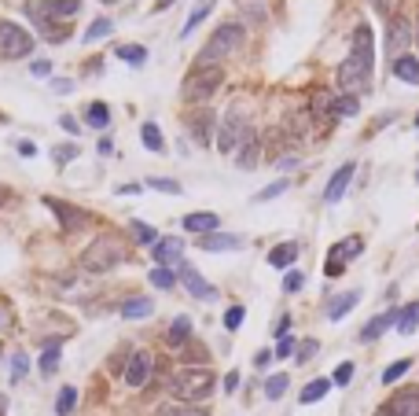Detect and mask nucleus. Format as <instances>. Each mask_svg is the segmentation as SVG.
Here are the masks:
<instances>
[{"mask_svg": "<svg viewBox=\"0 0 419 416\" xmlns=\"http://www.w3.org/2000/svg\"><path fill=\"white\" fill-rule=\"evenodd\" d=\"M291 354H295V339H291V336H283L280 346H276V358H291Z\"/></svg>", "mask_w": 419, "mask_h": 416, "instance_id": "48", "label": "nucleus"}, {"mask_svg": "<svg viewBox=\"0 0 419 416\" xmlns=\"http://www.w3.org/2000/svg\"><path fill=\"white\" fill-rule=\"evenodd\" d=\"M59 125H63V129H66V133H70V137H78V133H81V129H78V118H74V115H63V118H59Z\"/></svg>", "mask_w": 419, "mask_h": 416, "instance_id": "49", "label": "nucleus"}, {"mask_svg": "<svg viewBox=\"0 0 419 416\" xmlns=\"http://www.w3.org/2000/svg\"><path fill=\"white\" fill-rule=\"evenodd\" d=\"M287 387H291V376H287V372H276V376H269V380H265V398H269V402L283 398V394H287Z\"/></svg>", "mask_w": 419, "mask_h": 416, "instance_id": "28", "label": "nucleus"}, {"mask_svg": "<svg viewBox=\"0 0 419 416\" xmlns=\"http://www.w3.org/2000/svg\"><path fill=\"white\" fill-rule=\"evenodd\" d=\"M415 129H419V115H415Z\"/></svg>", "mask_w": 419, "mask_h": 416, "instance_id": "59", "label": "nucleus"}, {"mask_svg": "<svg viewBox=\"0 0 419 416\" xmlns=\"http://www.w3.org/2000/svg\"><path fill=\"white\" fill-rule=\"evenodd\" d=\"M247 137V125H243V115L239 111H228L225 125H221V137H217V151H225V155H232V151L239 147V140Z\"/></svg>", "mask_w": 419, "mask_h": 416, "instance_id": "8", "label": "nucleus"}, {"mask_svg": "<svg viewBox=\"0 0 419 416\" xmlns=\"http://www.w3.org/2000/svg\"><path fill=\"white\" fill-rule=\"evenodd\" d=\"M225 81V71L221 67H195L191 74H188V81H184V100L188 103H206L213 93H217V85Z\"/></svg>", "mask_w": 419, "mask_h": 416, "instance_id": "4", "label": "nucleus"}, {"mask_svg": "<svg viewBox=\"0 0 419 416\" xmlns=\"http://www.w3.org/2000/svg\"><path fill=\"white\" fill-rule=\"evenodd\" d=\"M115 56L122 63H132V67H144L147 63V48H140V45H122V48H115Z\"/></svg>", "mask_w": 419, "mask_h": 416, "instance_id": "29", "label": "nucleus"}, {"mask_svg": "<svg viewBox=\"0 0 419 416\" xmlns=\"http://www.w3.org/2000/svg\"><path fill=\"white\" fill-rule=\"evenodd\" d=\"M181 284H184V288H188L195 298H217V288H213V284H206L191 266H184V261H181Z\"/></svg>", "mask_w": 419, "mask_h": 416, "instance_id": "15", "label": "nucleus"}, {"mask_svg": "<svg viewBox=\"0 0 419 416\" xmlns=\"http://www.w3.org/2000/svg\"><path fill=\"white\" fill-rule=\"evenodd\" d=\"M151 254H154V261L159 266H181V254H184V239H176V236H166V239H159V244L151 247Z\"/></svg>", "mask_w": 419, "mask_h": 416, "instance_id": "13", "label": "nucleus"}, {"mask_svg": "<svg viewBox=\"0 0 419 416\" xmlns=\"http://www.w3.org/2000/svg\"><path fill=\"white\" fill-rule=\"evenodd\" d=\"M415 181H419V173H415Z\"/></svg>", "mask_w": 419, "mask_h": 416, "instance_id": "61", "label": "nucleus"}, {"mask_svg": "<svg viewBox=\"0 0 419 416\" xmlns=\"http://www.w3.org/2000/svg\"><path fill=\"white\" fill-rule=\"evenodd\" d=\"M239 41H243V26L239 23H225V26H217L213 37H210V45L198 52V67H213V63H221L228 52L239 48Z\"/></svg>", "mask_w": 419, "mask_h": 416, "instance_id": "3", "label": "nucleus"}, {"mask_svg": "<svg viewBox=\"0 0 419 416\" xmlns=\"http://www.w3.org/2000/svg\"><path fill=\"white\" fill-rule=\"evenodd\" d=\"M55 368H59V343L48 346V350H44V358H41V372H44V376H52Z\"/></svg>", "mask_w": 419, "mask_h": 416, "instance_id": "38", "label": "nucleus"}, {"mask_svg": "<svg viewBox=\"0 0 419 416\" xmlns=\"http://www.w3.org/2000/svg\"><path fill=\"white\" fill-rule=\"evenodd\" d=\"M239 170H254L258 166V133L254 129H247V137H243V144H239Z\"/></svg>", "mask_w": 419, "mask_h": 416, "instance_id": "21", "label": "nucleus"}, {"mask_svg": "<svg viewBox=\"0 0 419 416\" xmlns=\"http://www.w3.org/2000/svg\"><path fill=\"white\" fill-rule=\"evenodd\" d=\"M198 247H203V251H213V254H221V251H239V247H243V236L210 232V236H198Z\"/></svg>", "mask_w": 419, "mask_h": 416, "instance_id": "14", "label": "nucleus"}, {"mask_svg": "<svg viewBox=\"0 0 419 416\" xmlns=\"http://www.w3.org/2000/svg\"><path fill=\"white\" fill-rule=\"evenodd\" d=\"M188 336H191V317H176V321L169 324V332H166V343H169V346H184Z\"/></svg>", "mask_w": 419, "mask_h": 416, "instance_id": "26", "label": "nucleus"}, {"mask_svg": "<svg viewBox=\"0 0 419 416\" xmlns=\"http://www.w3.org/2000/svg\"><path fill=\"white\" fill-rule=\"evenodd\" d=\"M8 199V188H0V203H4Z\"/></svg>", "mask_w": 419, "mask_h": 416, "instance_id": "58", "label": "nucleus"}, {"mask_svg": "<svg viewBox=\"0 0 419 416\" xmlns=\"http://www.w3.org/2000/svg\"><path fill=\"white\" fill-rule=\"evenodd\" d=\"M353 380V361H342L339 368H335V376H331V383H335V387H346Z\"/></svg>", "mask_w": 419, "mask_h": 416, "instance_id": "44", "label": "nucleus"}, {"mask_svg": "<svg viewBox=\"0 0 419 416\" xmlns=\"http://www.w3.org/2000/svg\"><path fill=\"white\" fill-rule=\"evenodd\" d=\"M415 41H419V37H415Z\"/></svg>", "mask_w": 419, "mask_h": 416, "instance_id": "62", "label": "nucleus"}, {"mask_svg": "<svg viewBox=\"0 0 419 416\" xmlns=\"http://www.w3.org/2000/svg\"><path fill=\"white\" fill-rule=\"evenodd\" d=\"M188 125H191V140H195V144H210V129H213V115H210V111L188 115Z\"/></svg>", "mask_w": 419, "mask_h": 416, "instance_id": "18", "label": "nucleus"}, {"mask_svg": "<svg viewBox=\"0 0 419 416\" xmlns=\"http://www.w3.org/2000/svg\"><path fill=\"white\" fill-rule=\"evenodd\" d=\"M122 261H125V247L115 236H96L92 244L85 247V254H81V266L88 273H107V269L122 266Z\"/></svg>", "mask_w": 419, "mask_h": 416, "instance_id": "2", "label": "nucleus"}, {"mask_svg": "<svg viewBox=\"0 0 419 416\" xmlns=\"http://www.w3.org/2000/svg\"><path fill=\"white\" fill-rule=\"evenodd\" d=\"M52 89H55V93H70V81L59 78V81H52Z\"/></svg>", "mask_w": 419, "mask_h": 416, "instance_id": "56", "label": "nucleus"}, {"mask_svg": "<svg viewBox=\"0 0 419 416\" xmlns=\"http://www.w3.org/2000/svg\"><path fill=\"white\" fill-rule=\"evenodd\" d=\"M357 254H364V239H361V236H346V239H339V244L327 251L324 273H327V276H342V269H346Z\"/></svg>", "mask_w": 419, "mask_h": 416, "instance_id": "6", "label": "nucleus"}, {"mask_svg": "<svg viewBox=\"0 0 419 416\" xmlns=\"http://www.w3.org/2000/svg\"><path fill=\"white\" fill-rule=\"evenodd\" d=\"M169 4H173V0H154V11H166Z\"/></svg>", "mask_w": 419, "mask_h": 416, "instance_id": "57", "label": "nucleus"}, {"mask_svg": "<svg viewBox=\"0 0 419 416\" xmlns=\"http://www.w3.org/2000/svg\"><path fill=\"white\" fill-rule=\"evenodd\" d=\"M88 125H92V129H107V122H110V111H107V103H92V107H88Z\"/></svg>", "mask_w": 419, "mask_h": 416, "instance_id": "34", "label": "nucleus"}, {"mask_svg": "<svg viewBox=\"0 0 419 416\" xmlns=\"http://www.w3.org/2000/svg\"><path fill=\"white\" fill-rule=\"evenodd\" d=\"M397 324V310H386V313H379V317H371L364 328H361V343H375V339H379L383 332H386V328H393Z\"/></svg>", "mask_w": 419, "mask_h": 416, "instance_id": "16", "label": "nucleus"}, {"mask_svg": "<svg viewBox=\"0 0 419 416\" xmlns=\"http://www.w3.org/2000/svg\"><path fill=\"white\" fill-rule=\"evenodd\" d=\"M287 328H291V317H280V324H276V336H280V339L287 336Z\"/></svg>", "mask_w": 419, "mask_h": 416, "instance_id": "55", "label": "nucleus"}, {"mask_svg": "<svg viewBox=\"0 0 419 416\" xmlns=\"http://www.w3.org/2000/svg\"><path fill=\"white\" fill-rule=\"evenodd\" d=\"M295 258H298V244H280V247L269 251V266L272 269H291Z\"/></svg>", "mask_w": 419, "mask_h": 416, "instance_id": "23", "label": "nucleus"}, {"mask_svg": "<svg viewBox=\"0 0 419 416\" xmlns=\"http://www.w3.org/2000/svg\"><path fill=\"white\" fill-rule=\"evenodd\" d=\"M327 390H331V380H313V383H305V387H302L298 402H302V405H313V402H320V398H324Z\"/></svg>", "mask_w": 419, "mask_h": 416, "instance_id": "27", "label": "nucleus"}, {"mask_svg": "<svg viewBox=\"0 0 419 416\" xmlns=\"http://www.w3.org/2000/svg\"><path fill=\"white\" fill-rule=\"evenodd\" d=\"M151 313H154V302L151 298H129L122 306V317L125 321H140V317H151Z\"/></svg>", "mask_w": 419, "mask_h": 416, "instance_id": "25", "label": "nucleus"}, {"mask_svg": "<svg viewBox=\"0 0 419 416\" xmlns=\"http://www.w3.org/2000/svg\"><path fill=\"white\" fill-rule=\"evenodd\" d=\"M408 368H412V361H408V358H401V361H393V365H390V368L383 372V383H386V387H393V383H397V380H401V376H405V372H408Z\"/></svg>", "mask_w": 419, "mask_h": 416, "instance_id": "35", "label": "nucleus"}, {"mask_svg": "<svg viewBox=\"0 0 419 416\" xmlns=\"http://www.w3.org/2000/svg\"><path fill=\"white\" fill-rule=\"evenodd\" d=\"M147 280L154 284V288H162V291H169V288H173V284H176V280H181V276H176L173 269H166V266H154V269L147 273Z\"/></svg>", "mask_w": 419, "mask_h": 416, "instance_id": "31", "label": "nucleus"}, {"mask_svg": "<svg viewBox=\"0 0 419 416\" xmlns=\"http://www.w3.org/2000/svg\"><path fill=\"white\" fill-rule=\"evenodd\" d=\"M129 229H132V236H137L140 244H159V232H154L151 225H144V222H132Z\"/></svg>", "mask_w": 419, "mask_h": 416, "instance_id": "39", "label": "nucleus"}, {"mask_svg": "<svg viewBox=\"0 0 419 416\" xmlns=\"http://www.w3.org/2000/svg\"><path fill=\"white\" fill-rule=\"evenodd\" d=\"M81 8V0H48V4H41L37 11H41V19H70L74 11Z\"/></svg>", "mask_w": 419, "mask_h": 416, "instance_id": "22", "label": "nucleus"}, {"mask_svg": "<svg viewBox=\"0 0 419 416\" xmlns=\"http://www.w3.org/2000/svg\"><path fill=\"white\" fill-rule=\"evenodd\" d=\"M353 173H357V162H342V166L335 170V177H331L327 188H324V203H339V199H342L346 188H349V181H353Z\"/></svg>", "mask_w": 419, "mask_h": 416, "instance_id": "12", "label": "nucleus"}, {"mask_svg": "<svg viewBox=\"0 0 419 416\" xmlns=\"http://www.w3.org/2000/svg\"><path fill=\"white\" fill-rule=\"evenodd\" d=\"M18 155H26V159L37 155V144H33V140H18Z\"/></svg>", "mask_w": 419, "mask_h": 416, "instance_id": "50", "label": "nucleus"}, {"mask_svg": "<svg viewBox=\"0 0 419 416\" xmlns=\"http://www.w3.org/2000/svg\"><path fill=\"white\" fill-rule=\"evenodd\" d=\"M173 416H206V412L195 409V405H184V409H173Z\"/></svg>", "mask_w": 419, "mask_h": 416, "instance_id": "52", "label": "nucleus"}, {"mask_svg": "<svg viewBox=\"0 0 419 416\" xmlns=\"http://www.w3.org/2000/svg\"><path fill=\"white\" fill-rule=\"evenodd\" d=\"M302 284H305V273L291 269V273L283 276V291H302Z\"/></svg>", "mask_w": 419, "mask_h": 416, "instance_id": "47", "label": "nucleus"}, {"mask_svg": "<svg viewBox=\"0 0 419 416\" xmlns=\"http://www.w3.org/2000/svg\"><path fill=\"white\" fill-rule=\"evenodd\" d=\"M213 383H217V380H213V372H210V368H184V372H176V376L169 380V394L191 405V402L210 398Z\"/></svg>", "mask_w": 419, "mask_h": 416, "instance_id": "1", "label": "nucleus"}, {"mask_svg": "<svg viewBox=\"0 0 419 416\" xmlns=\"http://www.w3.org/2000/svg\"><path fill=\"white\" fill-rule=\"evenodd\" d=\"M44 207H48L52 214H59L63 232H74V229H81V225L88 222L85 210H78V207H70V203H63V199H52V195H44Z\"/></svg>", "mask_w": 419, "mask_h": 416, "instance_id": "11", "label": "nucleus"}, {"mask_svg": "<svg viewBox=\"0 0 419 416\" xmlns=\"http://www.w3.org/2000/svg\"><path fill=\"white\" fill-rule=\"evenodd\" d=\"M30 372V361H26V354H15V361H11V383H18L22 376Z\"/></svg>", "mask_w": 419, "mask_h": 416, "instance_id": "45", "label": "nucleus"}, {"mask_svg": "<svg viewBox=\"0 0 419 416\" xmlns=\"http://www.w3.org/2000/svg\"><path fill=\"white\" fill-rule=\"evenodd\" d=\"M225 390H228V394L239 390V372H228V376H225Z\"/></svg>", "mask_w": 419, "mask_h": 416, "instance_id": "54", "label": "nucleus"}, {"mask_svg": "<svg viewBox=\"0 0 419 416\" xmlns=\"http://www.w3.org/2000/svg\"><path fill=\"white\" fill-rule=\"evenodd\" d=\"M74 405H78V390H74V387H63L59 398H55V412L66 416V412H74Z\"/></svg>", "mask_w": 419, "mask_h": 416, "instance_id": "33", "label": "nucleus"}, {"mask_svg": "<svg viewBox=\"0 0 419 416\" xmlns=\"http://www.w3.org/2000/svg\"><path fill=\"white\" fill-rule=\"evenodd\" d=\"M217 225H221V217L210 214V210H195V214L184 217V229L195 232V236H210V232H217Z\"/></svg>", "mask_w": 419, "mask_h": 416, "instance_id": "17", "label": "nucleus"}, {"mask_svg": "<svg viewBox=\"0 0 419 416\" xmlns=\"http://www.w3.org/2000/svg\"><path fill=\"white\" fill-rule=\"evenodd\" d=\"M317 350H320V343H317V339H305V343L298 346V354H295V358H298V365L313 361V358H317Z\"/></svg>", "mask_w": 419, "mask_h": 416, "instance_id": "42", "label": "nucleus"}, {"mask_svg": "<svg viewBox=\"0 0 419 416\" xmlns=\"http://www.w3.org/2000/svg\"><path fill=\"white\" fill-rule=\"evenodd\" d=\"M287 192V177H280V181H272L269 188H261L258 195H254V203H269V199H276V195H283Z\"/></svg>", "mask_w": 419, "mask_h": 416, "instance_id": "36", "label": "nucleus"}, {"mask_svg": "<svg viewBox=\"0 0 419 416\" xmlns=\"http://www.w3.org/2000/svg\"><path fill=\"white\" fill-rule=\"evenodd\" d=\"M110 30H115V23H110V19H96V23L85 30V41H100V37H107Z\"/></svg>", "mask_w": 419, "mask_h": 416, "instance_id": "37", "label": "nucleus"}, {"mask_svg": "<svg viewBox=\"0 0 419 416\" xmlns=\"http://www.w3.org/2000/svg\"><path fill=\"white\" fill-rule=\"evenodd\" d=\"M269 361H272V350H258V354H254V365H258V368H265Z\"/></svg>", "mask_w": 419, "mask_h": 416, "instance_id": "51", "label": "nucleus"}, {"mask_svg": "<svg viewBox=\"0 0 419 416\" xmlns=\"http://www.w3.org/2000/svg\"><path fill=\"white\" fill-rule=\"evenodd\" d=\"M147 188H159V192H166V195H181V184L169 181V177H151Z\"/></svg>", "mask_w": 419, "mask_h": 416, "instance_id": "43", "label": "nucleus"}, {"mask_svg": "<svg viewBox=\"0 0 419 416\" xmlns=\"http://www.w3.org/2000/svg\"><path fill=\"white\" fill-rule=\"evenodd\" d=\"M48 71H52V67H48L44 59H37V63H33V78H48Z\"/></svg>", "mask_w": 419, "mask_h": 416, "instance_id": "53", "label": "nucleus"}, {"mask_svg": "<svg viewBox=\"0 0 419 416\" xmlns=\"http://www.w3.org/2000/svg\"><path fill=\"white\" fill-rule=\"evenodd\" d=\"M33 52V37L22 30L18 23H0V59H22Z\"/></svg>", "mask_w": 419, "mask_h": 416, "instance_id": "5", "label": "nucleus"}, {"mask_svg": "<svg viewBox=\"0 0 419 416\" xmlns=\"http://www.w3.org/2000/svg\"><path fill=\"white\" fill-rule=\"evenodd\" d=\"M375 416H419V387H401L375 409Z\"/></svg>", "mask_w": 419, "mask_h": 416, "instance_id": "7", "label": "nucleus"}, {"mask_svg": "<svg viewBox=\"0 0 419 416\" xmlns=\"http://www.w3.org/2000/svg\"><path fill=\"white\" fill-rule=\"evenodd\" d=\"M52 159L63 162V166L74 162V159H78V144H59V147H52Z\"/></svg>", "mask_w": 419, "mask_h": 416, "instance_id": "41", "label": "nucleus"}, {"mask_svg": "<svg viewBox=\"0 0 419 416\" xmlns=\"http://www.w3.org/2000/svg\"><path fill=\"white\" fill-rule=\"evenodd\" d=\"M357 302H361V291H342L339 298H331V302H327V321H342Z\"/></svg>", "mask_w": 419, "mask_h": 416, "instance_id": "19", "label": "nucleus"}, {"mask_svg": "<svg viewBox=\"0 0 419 416\" xmlns=\"http://www.w3.org/2000/svg\"><path fill=\"white\" fill-rule=\"evenodd\" d=\"M140 140H144L147 151H162V147H166V140H162V133H159V125H154V122H144Z\"/></svg>", "mask_w": 419, "mask_h": 416, "instance_id": "30", "label": "nucleus"}, {"mask_svg": "<svg viewBox=\"0 0 419 416\" xmlns=\"http://www.w3.org/2000/svg\"><path fill=\"white\" fill-rule=\"evenodd\" d=\"M103 4H115V0H103Z\"/></svg>", "mask_w": 419, "mask_h": 416, "instance_id": "60", "label": "nucleus"}, {"mask_svg": "<svg viewBox=\"0 0 419 416\" xmlns=\"http://www.w3.org/2000/svg\"><path fill=\"white\" fill-rule=\"evenodd\" d=\"M151 372H154V358L147 354V350H137V354L129 358V365H125V383L129 387H144L151 380Z\"/></svg>", "mask_w": 419, "mask_h": 416, "instance_id": "9", "label": "nucleus"}, {"mask_svg": "<svg viewBox=\"0 0 419 416\" xmlns=\"http://www.w3.org/2000/svg\"><path fill=\"white\" fill-rule=\"evenodd\" d=\"M243 317H247V310H243V306H232V310L225 313V328H228V332H235V328L243 324Z\"/></svg>", "mask_w": 419, "mask_h": 416, "instance_id": "46", "label": "nucleus"}, {"mask_svg": "<svg viewBox=\"0 0 419 416\" xmlns=\"http://www.w3.org/2000/svg\"><path fill=\"white\" fill-rule=\"evenodd\" d=\"M357 111H361L357 96H339V100H335V115H346V118H349V115H357Z\"/></svg>", "mask_w": 419, "mask_h": 416, "instance_id": "40", "label": "nucleus"}, {"mask_svg": "<svg viewBox=\"0 0 419 416\" xmlns=\"http://www.w3.org/2000/svg\"><path fill=\"white\" fill-rule=\"evenodd\" d=\"M393 78L405 81V85H419V59H415V56L393 59Z\"/></svg>", "mask_w": 419, "mask_h": 416, "instance_id": "20", "label": "nucleus"}, {"mask_svg": "<svg viewBox=\"0 0 419 416\" xmlns=\"http://www.w3.org/2000/svg\"><path fill=\"white\" fill-rule=\"evenodd\" d=\"M213 4H217V0H198V4H195V11L188 15V23H184V33H191L198 23H203V19L213 11Z\"/></svg>", "mask_w": 419, "mask_h": 416, "instance_id": "32", "label": "nucleus"}, {"mask_svg": "<svg viewBox=\"0 0 419 416\" xmlns=\"http://www.w3.org/2000/svg\"><path fill=\"white\" fill-rule=\"evenodd\" d=\"M408 41H412V26L405 23V19H390V26H386V52H390V59H401L405 48H408Z\"/></svg>", "mask_w": 419, "mask_h": 416, "instance_id": "10", "label": "nucleus"}, {"mask_svg": "<svg viewBox=\"0 0 419 416\" xmlns=\"http://www.w3.org/2000/svg\"><path fill=\"white\" fill-rule=\"evenodd\" d=\"M415 328H419V302H408L405 310H397V332L415 336Z\"/></svg>", "mask_w": 419, "mask_h": 416, "instance_id": "24", "label": "nucleus"}]
</instances>
